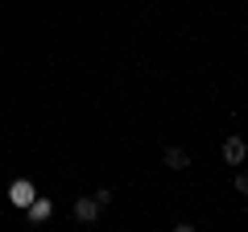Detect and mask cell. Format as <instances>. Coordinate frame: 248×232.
<instances>
[{"instance_id":"obj_1","label":"cell","mask_w":248,"mask_h":232,"mask_svg":"<svg viewBox=\"0 0 248 232\" xmlns=\"http://www.w3.org/2000/svg\"><path fill=\"white\" fill-rule=\"evenodd\" d=\"M244 158H248L244 137H223V162H228V166H244Z\"/></svg>"},{"instance_id":"obj_2","label":"cell","mask_w":248,"mask_h":232,"mask_svg":"<svg viewBox=\"0 0 248 232\" xmlns=\"http://www.w3.org/2000/svg\"><path fill=\"white\" fill-rule=\"evenodd\" d=\"M75 220H79V224H95V220H99V203H95V195L75 199Z\"/></svg>"},{"instance_id":"obj_3","label":"cell","mask_w":248,"mask_h":232,"mask_svg":"<svg viewBox=\"0 0 248 232\" xmlns=\"http://www.w3.org/2000/svg\"><path fill=\"white\" fill-rule=\"evenodd\" d=\"M161 162H166L170 170H190V153H186V149H178V145H170V149L161 153Z\"/></svg>"},{"instance_id":"obj_4","label":"cell","mask_w":248,"mask_h":232,"mask_svg":"<svg viewBox=\"0 0 248 232\" xmlns=\"http://www.w3.org/2000/svg\"><path fill=\"white\" fill-rule=\"evenodd\" d=\"M50 212H54V203H50V199H33V203H29V220H33V224L50 220Z\"/></svg>"},{"instance_id":"obj_5","label":"cell","mask_w":248,"mask_h":232,"mask_svg":"<svg viewBox=\"0 0 248 232\" xmlns=\"http://www.w3.org/2000/svg\"><path fill=\"white\" fill-rule=\"evenodd\" d=\"M13 199H17V207H29L33 203V187H29V182H17V187H13Z\"/></svg>"},{"instance_id":"obj_6","label":"cell","mask_w":248,"mask_h":232,"mask_svg":"<svg viewBox=\"0 0 248 232\" xmlns=\"http://www.w3.org/2000/svg\"><path fill=\"white\" fill-rule=\"evenodd\" d=\"M232 187H236V195H248V170H236V179H232Z\"/></svg>"},{"instance_id":"obj_7","label":"cell","mask_w":248,"mask_h":232,"mask_svg":"<svg viewBox=\"0 0 248 232\" xmlns=\"http://www.w3.org/2000/svg\"><path fill=\"white\" fill-rule=\"evenodd\" d=\"M95 203H99V207H108V203H112V191L99 187V191H95Z\"/></svg>"}]
</instances>
